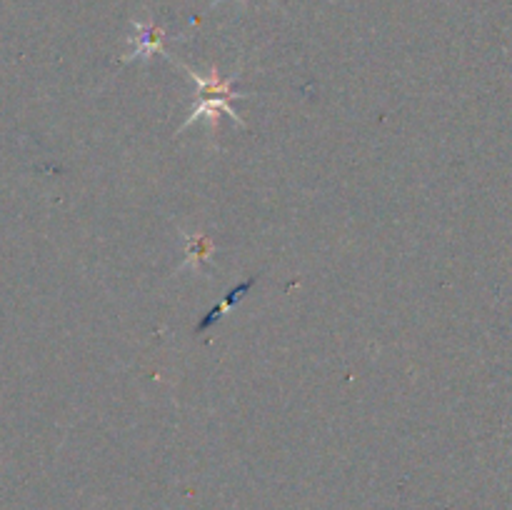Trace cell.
<instances>
[{
	"instance_id": "cell-1",
	"label": "cell",
	"mask_w": 512,
	"mask_h": 510,
	"mask_svg": "<svg viewBox=\"0 0 512 510\" xmlns=\"http://www.w3.org/2000/svg\"><path fill=\"white\" fill-rule=\"evenodd\" d=\"M165 58H168L170 63L178 65L180 70H185V75H188V78L195 83V88H198V93H195L198 98H195L193 110H190L188 120H185V123L178 128V133H183L185 128H190V125L195 123V120H203V118L208 120L210 130L215 133V128H218V118H220L218 113L230 115L235 125L245 128V120L240 118V115L233 110V105H230V100L245 98V95L235 93V88H233V83L238 80V73L230 75L228 80H223V78H220V73H218V68H215V65H213V70H210V75H203V73H198V70L190 68V65L175 60L173 55H165Z\"/></svg>"
},
{
	"instance_id": "cell-2",
	"label": "cell",
	"mask_w": 512,
	"mask_h": 510,
	"mask_svg": "<svg viewBox=\"0 0 512 510\" xmlns=\"http://www.w3.org/2000/svg\"><path fill=\"white\" fill-rule=\"evenodd\" d=\"M133 30L130 35V50L128 55H123V63H130V60H150L153 55H168L165 53V28L158 25L155 20H133Z\"/></svg>"
},
{
	"instance_id": "cell-3",
	"label": "cell",
	"mask_w": 512,
	"mask_h": 510,
	"mask_svg": "<svg viewBox=\"0 0 512 510\" xmlns=\"http://www.w3.org/2000/svg\"><path fill=\"white\" fill-rule=\"evenodd\" d=\"M185 240V260L178 265V270L190 268L195 275H205V265L210 263L215 245L205 233H183ZM208 278V275H205Z\"/></svg>"
},
{
	"instance_id": "cell-4",
	"label": "cell",
	"mask_w": 512,
	"mask_h": 510,
	"mask_svg": "<svg viewBox=\"0 0 512 510\" xmlns=\"http://www.w3.org/2000/svg\"><path fill=\"white\" fill-rule=\"evenodd\" d=\"M250 288H253V280H245L243 285H238V288H235V290H230V293H228V298H225L223 303H220V305H215V308H213V313H210L208 318H205L203 323H200V328H208V325H213L215 320H218V318H223V313H225V310H230V308H233V305L238 303V300L243 298V295L248 293Z\"/></svg>"
},
{
	"instance_id": "cell-5",
	"label": "cell",
	"mask_w": 512,
	"mask_h": 510,
	"mask_svg": "<svg viewBox=\"0 0 512 510\" xmlns=\"http://www.w3.org/2000/svg\"><path fill=\"white\" fill-rule=\"evenodd\" d=\"M218 3H223V0H213V5H218Z\"/></svg>"
}]
</instances>
